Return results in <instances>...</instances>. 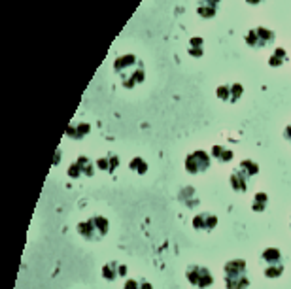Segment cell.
Instances as JSON below:
<instances>
[{
  "label": "cell",
  "instance_id": "obj_4",
  "mask_svg": "<svg viewBox=\"0 0 291 289\" xmlns=\"http://www.w3.org/2000/svg\"><path fill=\"white\" fill-rule=\"evenodd\" d=\"M244 40L250 47L261 49V47L271 46L274 40H276V34H274L271 28H267V27H254V28L248 30V34H246Z\"/></svg>",
  "mask_w": 291,
  "mask_h": 289
},
{
  "label": "cell",
  "instance_id": "obj_15",
  "mask_svg": "<svg viewBox=\"0 0 291 289\" xmlns=\"http://www.w3.org/2000/svg\"><path fill=\"white\" fill-rule=\"evenodd\" d=\"M202 46H204V40L200 36H193L189 40V55L195 57V59H200L202 53H204Z\"/></svg>",
  "mask_w": 291,
  "mask_h": 289
},
{
  "label": "cell",
  "instance_id": "obj_16",
  "mask_svg": "<svg viewBox=\"0 0 291 289\" xmlns=\"http://www.w3.org/2000/svg\"><path fill=\"white\" fill-rule=\"evenodd\" d=\"M286 61H288V51H286L284 47H276L273 51V57L269 59V65L273 66V68H278V66H282Z\"/></svg>",
  "mask_w": 291,
  "mask_h": 289
},
{
  "label": "cell",
  "instance_id": "obj_17",
  "mask_svg": "<svg viewBox=\"0 0 291 289\" xmlns=\"http://www.w3.org/2000/svg\"><path fill=\"white\" fill-rule=\"evenodd\" d=\"M238 168H240V170H242V172H244V174L250 178V180H252V178H254L255 174L259 172V165H257V163H254V161H250V159L242 161V163L238 165Z\"/></svg>",
  "mask_w": 291,
  "mask_h": 289
},
{
  "label": "cell",
  "instance_id": "obj_25",
  "mask_svg": "<svg viewBox=\"0 0 291 289\" xmlns=\"http://www.w3.org/2000/svg\"><path fill=\"white\" fill-rule=\"evenodd\" d=\"M221 0H198V4H204V6H212V8H217Z\"/></svg>",
  "mask_w": 291,
  "mask_h": 289
},
{
  "label": "cell",
  "instance_id": "obj_12",
  "mask_svg": "<svg viewBox=\"0 0 291 289\" xmlns=\"http://www.w3.org/2000/svg\"><path fill=\"white\" fill-rule=\"evenodd\" d=\"M89 131H91V125L89 123H78L76 127H68L66 129V134L70 136V138H76V140H80V138H85L87 134H89Z\"/></svg>",
  "mask_w": 291,
  "mask_h": 289
},
{
  "label": "cell",
  "instance_id": "obj_19",
  "mask_svg": "<svg viewBox=\"0 0 291 289\" xmlns=\"http://www.w3.org/2000/svg\"><path fill=\"white\" fill-rule=\"evenodd\" d=\"M217 8H212V6H204V4H197V15L202 19H212L216 17Z\"/></svg>",
  "mask_w": 291,
  "mask_h": 289
},
{
  "label": "cell",
  "instance_id": "obj_27",
  "mask_svg": "<svg viewBox=\"0 0 291 289\" xmlns=\"http://www.w3.org/2000/svg\"><path fill=\"white\" fill-rule=\"evenodd\" d=\"M138 289H153V288H151V284H150V282L140 280V288H138Z\"/></svg>",
  "mask_w": 291,
  "mask_h": 289
},
{
  "label": "cell",
  "instance_id": "obj_6",
  "mask_svg": "<svg viewBox=\"0 0 291 289\" xmlns=\"http://www.w3.org/2000/svg\"><path fill=\"white\" fill-rule=\"evenodd\" d=\"M186 278H188V280L198 289H206L214 284L212 272L208 271L206 267H197V265L189 267L188 271H186Z\"/></svg>",
  "mask_w": 291,
  "mask_h": 289
},
{
  "label": "cell",
  "instance_id": "obj_26",
  "mask_svg": "<svg viewBox=\"0 0 291 289\" xmlns=\"http://www.w3.org/2000/svg\"><path fill=\"white\" fill-rule=\"evenodd\" d=\"M284 138H286V140L291 144V125H288V127L284 129Z\"/></svg>",
  "mask_w": 291,
  "mask_h": 289
},
{
  "label": "cell",
  "instance_id": "obj_24",
  "mask_svg": "<svg viewBox=\"0 0 291 289\" xmlns=\"http://www.w3.org/2000/svg\"><path fill=\"white\" fill-rule=\"evenodd\" d=\"M140 288V280H127L123 284V289H138Z\"/></svg>",
  "mask_w": 291,
  "mask_h": 289
},
{
  "label": "cell",
  "instance_id": "obj_7",
  "mask_svg": "<svg viewBox=\"0 0 291 289\" xmlns=\"http://www.w3.org/2000/svg\"><path fill=\"white\" fill-rule=\"evenodd\" d=\"M95 165H97V163H93L89 157L82 155V157H78L74 163L68 167V176L74 178V180L76 178H82V176L91 178L95 174Z\"/></svg>",
  "mask_w": 291,
  "mask_h": 289
},
{
  "label": "cell",
  "instance_id": "obj_23",
  "mask_svg": "<svg viewBox=\"0 0 291 289\" xmlns=\"http://www.w3.org/2000/svg\"><path fill=\"white\" fill-rule=\"evenodd\" d=\"M242 93H244V87L240 84H233L231 85V104L236 102L240 96H242Z\"/></svg>",
  "mask_w": 291,
  "mask_h": 289
},
{
  "label": "cell",
  "instance_id": "obj_22",
  "mask_svg": "<svg viewBox=\"0 0 291 289\" xmlns=\"http://www.w3.org/2000/svg\"><path fill=\"white\" fill-rule=\"evenodd\" d=\"M284 274V265H273V267H267L265 269V276L267 278H278Z\"/></svg>",
  "mask_w": 291,
  "mask_h": 289
},
{
  "label": "cell",
  "instance_id": "obj_28",
  "mask_svg": "<svg viewBox=\"0 0 291 289\" xmlns=\"http://www.w3.org/2000/svg\"><path fill=\"white\" fill-rule=\"evenodd\" d=\"M246 2H248V4H252V6H255V4H261L263 0H246Z\"/></svg>",
  "mask_w": 291,
  "mask_h": 289
},
{
  "label": "cell",
  "instance_id": "obj_5",
  "mask_svg": "<svg viewBox=\"0 0 291 289\" xmlns=\"http://www.w3.org/2000/svg\"><path fill=\"white\" fill-rule=\"evenodd\" d=\"M210 165H212V155H208L202 149H197L186 157V170L189 174H202L210 168Z\"/></svg>",
  "mask_w": 291,
  "mask_h": 289
},
{
  "label": "cell",
  "instance_id": "obj_20",
  "mask_svg": "<svg viewBox=\"0 0 291 289\" xmlns=\"http://www.w3.org/2000/svg\"><path fill=\"white\" fill-rule=\"evenodd\" d=\"M129 167H131V170H134L136 174H146V172H148V163L142 157H134Z\"/></svg>",
  "mask_w": 291,
  "mask_h": 289
},
{
  "label": "cell",
  "instance_id": "obj_2",
  "mask_svg": "<svg viewBox=\"0 0 291 289\" xmlns=\"http://www.w3.org/2000/svg\"><path fill=\"white\" fill-rule=\"evenodd\" d=\"M223 272H225L227 289H246L250 286V278H248L244 259H233V261L225 263Z\"/></svg>",
  "mask_w": 291,
  "mask_h": 289
},
{
  "label": "cell",
  "instance_id": "obj_1",
  "mask_svg": "<svg viewBox=\"0 0 291 289\" xmlns=\"http://www.w3.org/2000/svg\"><path fill=\"white\" fill-rule=\"evenodd\" d=\"M113 70L119 74L121 78V84L123 87H127V89H132V87H136L138 84L144 82V68H142V63L138 61V57L136 55H121L117 57L115 61H113Z\"/></svg>",
  "mask_w": 291,
  "mask_h": 289
},
{
  "label": "cell",
  "instance_id": "obj_10",
  "mask_svg": "<svg viewBox=\"0 0 291 289\" xmlns=\"http://www.w3.org/2000/svg\"><path fill=\"white\" fill-rule=\"evenodd\" d=\"M229 184H231V187L235 189L236 193H246L248 186H250V178L246 176L240 168H236L235 172L231 174V178H229Z\"/></svg>",
  "mask_w": 291,
  "mask_h": 289
},
{
  "label": "cell",
  "instance_id": "obj_8",
  "mask_svg": "<svg viewBox=\"0 0 291 289\" xmlns=\"http://www.w3.org/2000/svg\"><path fill=\"white\" fill-rule=\"evenodd\" d=\"M102 276L106 278L108 282H115L117 278H123V276H127V267L121 265V263H106L102 267Z\"/></svg>",
  "mask_w": 291,
  "mask_h": 289
},
{
  "label": "cell",
  "instance_id": "obj_9",
  "mask_svg": "<svg viewBox=\"0 0 291 289\" xmlns=\"http://www.w3.org/2000/svg\"><path fill=\"white\" fill-rule=\"evenodd\" d=\"M217 225V215L214 214H198L193 217V229L197 231H212Z\"/></svg>",
  "mask_w": 291,
  "mask_h": 289
},
{
  "label": "cell",
  "instance_id": "obj_3",
  "mask_svg": "<svg viewBox=\"0 0 291 289\" xmlns=\"http://www.w3.org/2000/svg\"><path fill=\"white\" fill-rule=\"evenodd\" d=\"M108 229H110V223L102 215H95L87 221L78 223V227H76V231L82 234L85 240H100L106 236Z\"/></svg>",
  "mask_w": 291,
  "mask_h": 289
},
{
  "label": "cell",
  "instance_id": "obj_21",
  "mask_svg": "<svg viewBox=\"0 0 291 289\" xmlns=\"http://www.w3.org/2000/svg\"><path fill=\"white\" fill-rule=\"evenodd\" d=\"M216 96L223 102H231V85H219L216 89Z\"/></svg>",
  "mask_w": 291,
  "mask_h": 289
},
{
  "label": "cell",
  "instance_id": "obj_18",
  "mask_svg": "<svg viewBox=\"0 0 291 289\" xmlns=\"http://www.w3.org/2000/svg\"><path fill=\"white\" fill-rule=\"evenodd\" d=\"M267 204H269V196H267V193H257V195L254 196L252 210H254V212H263L265 208H267Z\"/></svg>",
  "mask_w": 291,
  "mask_h": 289
},
{
  "label": "cell",
  "instance_id": "obj_13",
  "mask_svg": "<svg viewBox=\"0 0 291 289\" xmlns=\"http://www.w3.org/2000/svg\"><path fill=\"white\" fill-rule=\"evenodd\" d=\"M233 157H235V153L229 148H223V146L212 148V159H216L217 163H229V161H233Z\"/></svg>",
  "mask_w": 291,
  "mask_h": 289
},
{
  "label": "cell",
  "instance_id": "obj_14",
  "mask_svg": "<svg viewBox=\"0 0 291 289\" xmlns=\"http://www.w3.org/2000/svg\"><path fill=\"white\" fill-rule=\"evenodd\" d=\"M117 165H119V159L115 157L113 153L106 155V157H100L98 161H97V167L100 168V170H106V172H110V174H112L113 170L117 168Z\"/></svg>",
  "mask_w": 291,
  "mask_h": 289
},
{
  "label": "cell",
  "instance_id": "obj_11",
  "mask_svg": "<svg viewBox=\"0 0 291 289\" xmlns=\"http://www.w3.org/2000/svg\"><path fill=\"white\" fill-rule=\"evenodd\" d=\"M263 261L267 267H273V265H284L282 253L278 248H267L263 252Z\"/></svg>",
  "mask_w": 291,
  "mask_h": 289
}]
</instances>
